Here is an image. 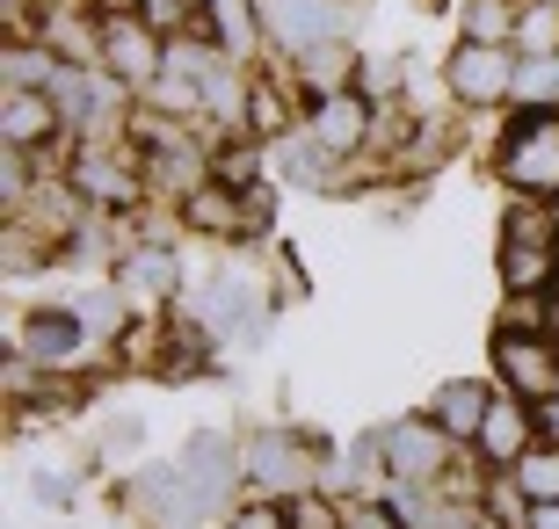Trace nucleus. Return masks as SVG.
Instances as JSON below:
<instances>
[{
	"label": "nucleus",
	"mask_w": 559,
	"mask_h": 529,
	"mask_svg": "<svg viewBox=\"0 0 559 529\" xmlns=\"http://www.w3.org/2000/svg\"><path fill=\"white\" fill-rule=\"evenodd\" d=\"M248 479L270 493H306V449L290 443V435H276V428H262L248 443Z\"/></svg>",
	"instance_id": "obj_7"
},
{
	"label": "nucleus",
	"mask_w": 559,
	"mask_h": 529,
	"mask_svg": "<svg viewBox=\"0 0 559 529\" xmlns=\"http://www.w3.org/2000/svg\"><path fill=\"white\" fill-rule=\"evenodd\" d=\"M393 87H400V73H393V59H385V65H371V95H393Z\"/></svg>",
	"instance_id": "obj_34"
},
{
	"label": "nucleus",
	"mask_w": 559,
	"mask_h": 529,
	"mask_svg": "<svg viewBox=\"0 0 559 529\" xmlns=\"http://www.w3.org/2000/svg\"><path fill=\"white\" fill-rule=\"evenodd\" d=\"M465 22H473V44H501L509 37V8H501V0H473Z\"/></svg>",
	"instance_id": "obj_25"
},
{
	"label": "nucleus",
	"mask_w": 559,
	"mask_h": 529,
	"mask_svg": "<svg viewBox=\"0 0 559 529\" xmlns=\"http://www.w3.org/2000/svg\"><path fill=\"white\" fill-rule=\"evenodd\" d=\"M538 435V413L523 407V399H495L487 421H479V449L495 457V465H523V449Z\"/></svg>",
	"instance_id": "obj_9"
},
{
	"label": "nucleus",
	"mask_w": 559,
	"mask_h": 529,
	"mask_svg": "<svg viewBox=\"0 0 559 529\" xmlns=\"http://www.w3.org/2000/svg\"><path fill=\"white\" fill-rule=\"evenodd\" d=\"M270 211H276V196H270V189H248V204H240V218H248V225H270Z\"/></svg>",
	"instance_id": "obj_31"
},
{
	"label": "nucleus",
	"mask_w": 559,
	"mask_h": 529,
	"mask_svg": "<svg viewBox=\"0 0 559 529\" xmlns=\"http://www.w3.org/2000/svg\"><path fill=\"white\" fill-rule=\"evenodd\" d=\"M182 218L204 225V232H240V189L233 182H204L182 196Z\"/></svg>",
	"instance_id": "obj_16"
},
{
	"label": "nucleus",
	"mask_w": 559,
	"mask_h": 529,
	"mask_svg": "<svg viewBox=\"0 0 559 529\" xmlns=\"http://www.w3.org/2000/svg\"><path fill=\"white\" fill-rule=\"evenodd\" d=\"M182 479H189V493H197V508H218L226 486H233V443L226 435H189Z\"/></svg>",
	"instance_id": "obj_8"
},
{
	"label": "nucleus",
	"mask_w": 559,
	"mask_h": 529,
	"mask_svg": "<svg viewBox=\"0 0 559 529\" xmlns=\"http://www.w3.org/2000/svg\"><path fill=\"white\" fill-rule=\"evenodd\" d=\"M487 407H495V399H487V385H473V377H451V385L436 392L429 421L443 428V435H457V443H465V435H479V421H487Z\"/></svg>",
	"instance_id": "obj_12"
},
{
	"label": "nucleus",
	"mask_w": 559,
	"mask_h": 529,
	"mask_svg": "<svg viewBox=\"0 0 559 529\" xmlns=\"http://www.w3.org/2000/svg\"><path fill=\"white\" fill-rule=\"evenodd\" d=\"M167 284H182V262L167 247H145V254L124 262V290H167Z\"/></svg>",
	"instance_id": "obj_22"
},
{
	"label": "nucleus",
	"mask_w": 559,
	"mask_h": 529,
	"mask_svg": "<svg viewBox=\"0 0 559 529\" xmlns=\"http://www.w3.org/2000/svg\"><path fill=\"white\" fill-rule=\"evenodd\" d=\"M81 326L109 334V326H124V305H109V298H87V305H81Z\"/></svg>",
	"instance_id": "obj_28"
},
{
	"label": "nucleus",
	"mask_w": 559,
	"mask_h": 529,
	"mask_svg": "<svg viewBox=\"0 0 559 529\" xmlns=\"http://www.w3.org/2000/svg\"><path fill=\"white\" fill-rule=\"evenodd\" d=\"M29 493H37L44 508H66V501H73V486H66L59 471H37V479H29Z\"/></svg>",
	"instance_id": "obj_29"
},
{
	"label": "nucleus",
	"mask_w": 559,
	"mask_h": 529,
	"mask_svg": "<svg viewBox=\"0 0 559 529\" xmlns=\"http://www.w3.org/2000/svg\"><path fill=\"white\" fill-rule=\"evenodd\" d=\"M204 22H211V44H218L226 59H248L254 29H262V8H254V0H204Z\"/></svg>",
	"instance_id": "obj_14"
},
{
	"label": "nucleus",
	"mask_w": 559,
	"mask_h": 529,
	"mask_svg": "<svg viewBox=\"0 0 559 529\" xmlns=\"http://www.w3.org/2000/svg\"><path fill=\"white\" fill-rule=\"evenodd\" d=\"M254 131H276V123H284V109H276V95H270V87H254Z\"/></svg>",
	"instance_id": "obj_30"
},
{
	"label": "nucleus",
	"mask_w": 559,
	"mask_h": 529,
	"mask_svg": "<svg viewBox=\"0 0 559 529\" xmlns=\"http://www.w3.org/2000/svg\"><path fill=\"white\" fill-rule=\"evenodd\" d=\"M531 529H559V501L552 508H531Z\"/></svg>",
	"instance_id": "obj_35"
},
{
	"label": "nucleus",
	"mask_w": 559,
	"mask_h": 529,
	"mask_svg": "<svg viewBox=\"0 0 559 529\" xmlns=\"http://www.w3.org/2000/svg\"><path fill=\"white\" fill-rule=\"evenodd\" d=\"M451 443L457 435H443L436 421H400L378 435V449H385V465L407 479V486H429V479H443V465H451Z\"/></svg>",
	"instance_id": "obj_3"
},
{
	"label": "nucleus",
	"mask_w": 559,
	"mask_h": 529,
	"mask_svg": "<svg viewBox=\"0 0 559 529\" xmlns=\"http://www.w3.org/2000/svg\"><path fill=\"white\" fill-rule=\"evenodd\" d=\"M328 160H334V153H320V145H284V175H290V182H306V189H328V182H320Z\"/></svg>",
	"instance_id": "obj_24"
},
{
	"label": "nucleus",
	"mask_w": 559,
	"mask_h": 529,
	"mask_svg": "<svg viewBox=\"0 0 559 529\" xmlns=\"http://www.w3.org/2000/svg\"><path fill=\"white\" fill-rule=\"evenodd\" d=\"M516 44L531 51V59H559V8H552V0L516 22Z\"/></svg>",
	"instance_id": "obj_23"
},
{
	"label": "nucleus",
	"mask_w": 559,
	"mask_h": 529,
	"mask_svg": "<svg viewBox=\"0 0 559 529\" xmlns=\"http://www.w3.org/2000/svg\"><path fill=\"white\" fill-rule=\"evenodd\" d=\"M495 356H501V377L523 392V399H552V385H559V356H552V341H538V334H501L495 341Z\"/></svg>",
	"instance_id": "obj_5"
},
{
	"label": "nucleus",
	"mask_w": 559,
	"mask_h": 529,
	"mask_svg": "<svg viewBox=\"0 0 559 529\" xmlns=\"http://www.w3.org/2000/svg\"><path fill=\"white\" fill-rule=\"evenodd\" d=\"M552 204H559V196H552Z\"/></svg>",
	"instance_id": "obj_37"
},
{
	"label": "nucleus",
	"mask_w": 559,
	"mask_h": 529,
	"mask_svg": "<svg viewBox=\"0 0 559 529\" xmlns=\"http://www.w3.org/2000/svg\"><path fill=\"white\" fill-rule=\"evenodd\" d=\"M538 435H545V443H559V399H545V407H538Z\"/></svg>",
	"instance_id": "obj_33"
},
{
	"label": "nucleus",
	"mask_w": 559,
	"mask_h": 529,
	"mask_svg": "<svg viewBox=\"0 0 559 529\" xmlns=\"http://www.w3.org/2000/svg\"><path fill=\"white\" fill-rule=\"evenodd\" d=\"M290 529H334V508H328V501H312V493H298V508H290Z\"/></svg>",
	"instance_id": "obj_27"
},
{
	"label": "nucleus",
	"mask_w": 559,
	"mask_h": 529,
	"mask_svg": "<svg viewBox=\"0 0 559 529\" xmlns=\"http://www.w3.org/2000/svg\"><path fill=\"white\" fill-rule=\"evenodd\" d=\"M501 284L509 290H545L552 284V254H545V240H509L501 247Z\"/></svg>",
	"instance_id": "obj_18"
},
{
	"label": "nucleus",
	"mask_w": 559,
	"mask_h": 529,
	"mask_svg": "<svg viewBox=\"0 0 559 529\" xmlns=\"http://www.w3.org/2000/svg\"><path fill=\"white\" fill-rule=\"evenodd\" d=\"M334 0H262V29H270L284 51H312V44L334 37Z\"/></svg>",
	"instance_id": "obj_6"
},
{
	"label": "nucleus",
	"mask_w": 559,
	"mask_h": 529,
	"mask_svg": "<svg viewBox=\"0 0 559 529\" xmlns=\"http://www.w3.org/2000/svg\"><path fill=\"white\" fill-rule=\"evenodd\" d=\"M501 175L516 189H531V196H559V123L531 109V117L516 123L509 153H501Z\"/></svg>",
	"instance_id": "obj_1"
},
{
	"label": "nucleus",
	"mask_w": 559,
	"mask_h": 529,
	"mask_svg": "<svg viewBox=\"0 0 559 529\" xmlns=\"http://www.w3.org/2000/svg\"><path fill=\"white\" fill-rule=\"evenodd\" d=\"M349 44H342V37H328V44H312V51H298V81H306V95H312V103H334V95H349V87H342V81H349Z\"/></svg>",
	"instance_id": "obj_13"
},
{
	"label": "nucleus",
	"mask_w": 559,
	"mask_h": 529,
	"mask_svg": "<svg viewBox=\"0 0 559 529\" xmlns=\"http://www.w3.org/2000/svg\"><path fill=\"white\" fill-rule=\"evenodd\" d=\"M0 123H8V145L29 153V145H44L51 131H59V103H51V95H8Z\"/></svg>",
	"instance_id": "obj_15"
},
{
	"label": "nucleus",
	"mask_w": 559,
	"mask_h": 529,
	"mask_svg": "<svg viewBox=\"0 0 559 529\" xmlns=\"http://www.w3.org/2000/svg\"><path fill=\"white\" fill-rule=\"evenodd\" d=\"M516 103L523 109H559V59H523L516 65Z\"/></svg>",
	"instance_id": "obj_21"
},
{
	"label": "nucleus",
	"mask_w": 559,
	"mask_h": 529,
	"mask_svg": "<svg viewBox=\"0 0 559 529\" xmlns=\"http://www.w3.org/2000/svg\"><path fill=\"white\" fill-rule=\"evenodd\" d=\"M73 348H81V320H73V312H59V305H44V312H29V320H22V363H66V356H73Z\"/></svg>",
	"instance_id": "obj_10"
},
{
	"label": "nucleus",
	"mask_w": 559,
	"mask_h": 529,
	"mask_svg": "<svg viewBox=\"0 0 559 529\" xmlns=\"http://www.w3.org/2000/svg\"><path fill=\"white\" fill-rule=\"evenodd\" d=\"M51 103H59V123H95V109H103V87L87 81L81 65H59V81L44 87Z\"/></svg>",
	"instance_id": "obj_19"
},
{
	"label": "nucleus",
	"mask_w": 559,
	"mask_h": 529,
	"mask_svg": "<svg viewBox=\"0 0 559 529\" xmlns=\"http://www.w3.org/2000/svg\"><path fill=\"white\" fill-rule=\"evenodd\" d=\"M451 95L457 103H473V109H487V103H509L516 95V59L501 51V44H457V59H451Z\"/></svg>",
	"instance_id": "obj_2"
},
{
	"label": "nucleus",
	"mask_w": 559,
	"mask_h": 529,
	"mask_svg": "<svg viewBox=\"0 0 559 529\" xmlns=\"http://www.w3.org/2000/svg\"><path fill=\"white\" fill-rule=\"evenodd\" d=\"M552 8H559V0H552Z\"/></svg>",
	"instance_id": "obj_36"
},
{
	"label": "nucleus",
	"mask_w": 559,
	"mask_h": 529,
	"mask_svg": "<svg viewBox=\"0 0 559 529\" xmlns=\"http://www.w3.org/2000/svg\"><path fill=\"white\" fill-rule=\"evenodd\" d=\"M349 529H400V515H385V508H356Z\"/></svg>",
	"instance_id": "obj_32"
},
{
	"label": "nucleus",
	"mask_w": 559,
	"mask_h": 529,
	"mask_svg": "<svg viewBox=\"0 0 559 529\" xmlns=\"http://www.w3.org/2000/svg\"><path fill=\"white\" fill-rule=\"evenodd\" d=\"M73 182H81L95 204H124V196H131V167H117L109 153H87V160L73 167Z\"/></svg>",
	"instance_id": "obj_20"
},
{
	"label": "nucleus",
	"mask_w": 559,
	"mask_h": 529,
	"mask_svg": "<svg viewBox=\"0 0 559 529\" xmlns=\"http://www.w3.org/2000/svg\"><path fill=\"white\" fill-rule=\"evenodd\" d=\"M103 65L117 73V81H153L167 65V44H160V29L145 15H109L103 22Z\"/></svg>",
	"instance_id": "obj_4"
},
{
	"label": "nucleus",
	"mask_w": 559,
	"mask_h": 529,
	"mask_svg": "<svg viewBox=\"0 0 559 529\" xmlns=\"http://www.w3.org/2000/svg\"><path fill=\"white\" fill-rule=\"evenodd\" d=\"M226 529H290V515L276 508V501H262V508H240Z\"/></svg>",
	"instance_id": "obj_26"
},
{
	"label": "nucleus",
	"mask_w": 559,
	"mask_h": 529,
	"mask_svg": "<svg viewBox=\"0 0 559 529\" xmlns=\"http://www.w3.org/2000/svg\"><path fill=\"white\" fill-rule=\"evenodd\" d=\"M516 493L531 501V508H552V501H559V443H531V449H523Z\"/></svg>",
	"instance_id": "obj_17"
},
{
	"label": "nucleus",
	"mask_w": 559,
	"mask_h": 529,
	"mask_svg": "<svg viewBox=\"0 0 559 529\" xmlns=\"http://www.w3.org/2000/svg\"><path fill=\"white\" fill-rule=\"evenodd\" d=\"M364 131H371V103H364V95H334V103H320V117H312V145H320V153H356Z\"/></svg>",
	"instance_id": "obj_11"
}]
</instances>
